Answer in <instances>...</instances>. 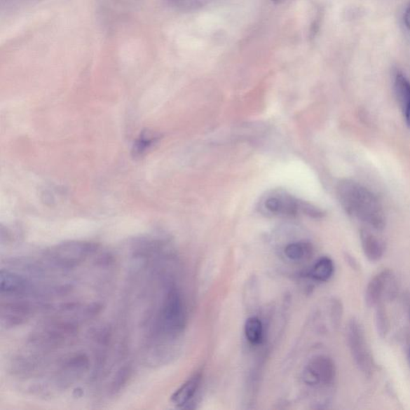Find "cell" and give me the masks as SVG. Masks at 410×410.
<instances>
[{
	"mask_svg": "<svg viewBox=\"0 0 410 410\" xmlns=\"http://www.w3.org/2000/svg\"><path fill=\"white\" fill-rule=\"evenodd\" d=\"M377 324L381 335H385L388 329V321L383 308L380 307L377 313Z\"/></svg>",
	"mask_w": 410,
	"mask_h": 410,
	"instance_id": "obj_19",
	"label": "cell"
},
{
	"mask_svg": "<svg viewBox=\"0 0 410 410\" xmlns=\"http://www.w3.org/2000/svg\"><path fill=\"white\" fill-rule=\"evenodd\" d=\"M404 20H405V24L408 27V29L410 31V4L406 10L405 15H404Z\"/></svg>",
	"mask_w": 410,
	"mask_h": 410,
	"instance_id": "obj_20",
	"label": "cell"
},
{
	"mask_svg": "<svg viewBox=\"0 0 410 410\" xmlns=\"http://www.w3.org/2000/svg\"><path fill=\"white\" fill-rule=\"evenodd\" d=\"M245 338L250 344L260 345L263 341L264 329L261 319L251 317L246 320L245 324Z\"/></svg>",
	"mask_w": 410,
	"mask_h": 410,
	"instance_id": "obj_16",
	"label": "cell"
},
{
	"mask_svg": "<svg viewBox=\"0 0 410 410\" xmlns=\"http://www.w3.org/2000/svg\"><path fill=\"white\" fill-rule=\"evenodd\" d=\"M408 361H409V366H410V349H409V353H408Z\"/></svg>",
	"mask_w": 410,
	"mask_h": 410,
	"instance_id": "obj_22",
	"label": "cell"
},
{
	"mask_svg": "<svg viewBox=\"0 0 410 410\" xmlns=\"http://www.w3.org/2000/svg\"><path fill=\"white\" fill-rule=\"evenodd\" d=\"M347 341L351 355L361 371L370 375L374 371V361L369 349L362 325L357 320L352 319L347 327Z\"/></svg>",
	"mask_w": 410,
	"mask_h": 410,
	"instance_id": "obj_5",
	"label": "cell"
},
{
	"mask_svg": "<svg viewBox=\"0 0 410 410\" xmlns=\"http://www.w3.org/2000/svg\"><path fill=\"white\" fill-rule=\"evenodd\" d=\"M338 196L348 214L366 223L376 230L385 227V215L383 206L373 193L360 184L350 179L339 183Z\"/></svg>",
	"mask_w": 410,
	"mask_h": 410,
	"instance_id": "obj_1",
	"label": "cell"
},
{
	"mask_svg": "<svg viewBox=\"0 0 410 410\" xmlns=\"http://www.w3.org/2000/svg\"><path fill=\"white\" fill-rule=\"evenodd\" d=\"M360 238L364 256L371 262H378L383 257L385 247L383 240L369 232L367 229H362Z\"/></svg>",
	"mask_w": 410,
	"mask_h": 410,
	"instance_id": "obj_12",
	"label": "cell"
},
{
	"mask_svg": "<svg viewBox=\"0 0 410 410\" xmlns=\"http://www.w3.org/2000/svg\"><path fill=\"white\" fill-rule=\"evenodd\" d=\"M201 381V374H196L179 387L171 397V402L178 407H182L193 399L198 392Z\"/></svg>",
	"mask_w": 410,
	"mask_h": 410,
	"instance_id": "obj_13",
	"label": "cell"
},
{
	"mask_svg": "<svg viewBox=\"0 0 410 410\" xmlns=\"http://www.w3.org/2000/svg\"><path fill=\"white\" fill-rule=\"evenodd\" d=\"M264 207L267 212L277 216L295 217L301 212L315 218L324 216L323 212L315 206L285 193H275L267 196L264 201Z\"/></svg>",
	"mask_w": 410,
	"mask_h": 410,
	"instance_id": "obj_4",
	"label": "cell"
},
{
	"mask_svg": "<svg viewBox=\"0 0 410 410\" xmlns=\"http://www.w3.org/2000/svg\"><path fill=\"white\" fill-rule=\"evenodd\" d=\"M90 367V362L86 353H74L67 356L61 362L56 383L62 388H67L80 379Z\"/></svg>",
	"mask_w": 410,
	"mask_h": 410,
	"instance_id": "obj_9",
	"label": "cell"
},
{
	"mask_svg": "<svg viewBox=\"0 0 410 410\" xmlns=\"http://www.w3.org/2000/svg\"><path fill=\"white\" fill-rule=\"evenodd\" d=\"M97 247L88 242H69L54 247L48 252L53 265L62 268H71L80 265L94 254Z\"/></svg>",
	"mask_w": 410,
	"mask_h": 410,
	"instance_id": "obj_6",
	"label": "cell"
},
{
	"mask_svg": "<svg viewBox=\"0 0 410 410\" xmlns=\"http://www.w3.org/2000/svg\"><path fill=\"white\" fill-rule=\"evenodd\" d=\"M334 263L329 257H323L311 268L310 276L318 282H327L334 273Z\"/></svg>",
	"mask_w": 410,
	"mask_h": 410,
	"instance_id": "obj_15",
	"label": "cell"
},
{
	"mask_svg": "<svg viewBox=\"0 0 410 410\" xmlns=\"http://www.w3.org/2000/svg\"><path fill=\"white\" fill-rule=\"evenodd\" d=\"M0 289L1 294L22 299L32 293L33 288L30 282L21 275L8 271L0 274Z\"/></svg>",
	"mask_w": 410,
	"mask_h": 410,
	"instance_id": "obj_11",
	"label": "cell"
},
{
	"mask_svg": "<svg viewBox=\"0 0 410 410\" xmlns=\"http://www.w3.org/2000/svg\"><path fill=\"white\" fill-rule=\"evenodd\" d=\"M312 246L306 242H294L285 246L284 254L286 257L293 261L304 260L310 256Z\"/></svg>",
	"mask_w": 410,
	"mask_h": 410,
	"instance_id": "obj_17",
	"label": "cell"
},
{
	"mask_svg": "<svg viewBox=\"0 0 410 410\" xmlns=\"http://www.w3.org/2000/svg\"><path fill=\"white\" fill-rule=\"evenodd\" d=\"M36 306L28 301L16 299L3 303L1 306V322L6 328L19 327L29 320L36 310Z\"/></svg>",
	"mask_w": 410,
	"mask_h": 410,
	"instance_id": "obj_10",
	"label": "cell"
},
{
	"mask_svg": "<svg viewBox=\"0 0 410 410\" xmlns=\"http://www.w3.org/2000/svg\"><path fill=\"white\" fill-rule=\"evenodd\" d=\"M78 333V324L71 320L52 318L33 331L28 343L39 350L57 349Z\"/></svg>",
	"mask_w": 410,
	"mask_h": 410,
	"instance_id": "obj_2",
	"label": "cell"
},
{
	"mask_svg": "<svg viewBox=\"0 0 410 410\" xmlns=\"http://www.w3.org/2000/svg\"><path fill=\"white\" fill-rule=\"evenodd\" d=\"M336 366L330 357L319 355L311 359L303 373V381L311 387H330L336 380Z\"/></svg>",
	"mask_w": 410,
	"mask_h": 410,
	"instance_id": "obj_7",
	"label": "cell"
},
{
	"mask_svg": "<svg viewBox=\"0 0 410 410\" xmlns=\"http://www.w3.org/2000/svg\"><path fill=\"white\" fill-rule=\"evenodd\" d=\"M272 1L274 3H276V4H279V3L284 2L285 0H272Z\"/></svg>",
	"mask_w": 410,
	"mask_h": 410,
	"instance_id": "obj_21",
	"label": "cell"
},
{
	"mask_svg": "<svg viewBox=\"0 0 410 410\" xmlns=\"http://www.w3.org/2000/svg\"><path fill=\"white\" fill-rule=\"evenodd\" d=\"M132 376V368L130 366H125L118 370L114 380L110 385L111 395H117L126 386L128 381Z\"/></svg>",
	"mask_w": 410,
	"mask_h": 410,
	"instance_id": "obj_18",
	"label": "cell"
},
{
	"mask_svg": "<svg viewBox=\"0 0 410 410\" xmlns=\"http://www.w3.org/2000/svg\"><path fill=\"white\" fill-rule=\"evenodd\" d=\"M395 90L405 114L406 125L410 128V81L402 73H397L395 76Z\"/></svg>",
	"mask_w": 410,
	"mask_h": 410,
	"instance_id": "obj_14",
	"label": "cell"
},
{
	"mask_svg": "<svg viewBox=\"0 0 410 410\" xmlns=\"http://www.w3.org/2000/svg\"><path fill=\"white\" fill-rule=\"evenodd\" d=\"M397 291L395 274L388 269L375 275L369 282L366 290V301L369 306L381 304L385 300H391Z\"/></svg>",
	"mask_w": 410,
	"mask_h": 410,
	"instance_id": "obj_8",
	"label": "cell"
},
{
	"mask_svg": "<svg viewBox=\"0 0 410 410\" xmlns=\"http://www.w3.org/2000/svg\"><path fill=\"white\" fill-rule=\"evenodd\" d=\"M186 322V313L182 295L176 288L168 289L160 314L159 329L168 336L182 332Z\"/></svg>",
	"mask_w": 410,
	"mask_h": 410,
	"instance_id": "obj_3",
	"label": "cell"
}]
</instances>
